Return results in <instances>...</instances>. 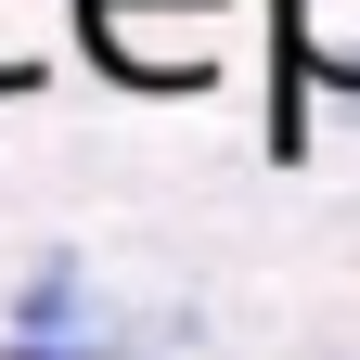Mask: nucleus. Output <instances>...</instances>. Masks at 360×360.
I'll return each mask as SVG.
<instances>
[{"mask_svg": "<svg viewBox=\"0 0 360 360\" xmlns=\"http://www.w3.org/2000/svg\"><path fill=\"white\" fill-rule=\"evenodd\" d=\"M90 65L129 77V90H206L219 77V13L232 0H65Z\"/></svg>", "mask_w": 360, "mask_h": 360, "instance_id": "f257e3e1", "label": "nucleus"}, {"mask_svg": "<svg viewBox=\"0 0 360 360\" xmlns=\"http://www.w3.org/2000/svg\"><path fill=\"white\" fill-rule=\"evenodd\" d=\"M283 65L296 90H360V0H283Z\"/></svg>", "mask_w": 360, "mask_h": 360, "instance_id": "f03ea898", "label": "nucleus"}, {"mask_svg": "<svg viewBox=\"0 0 360 360\" xmlns=\"http://www.w3.org/2000/svg\"><path fill=\"white\" fill-rule=\"evenodd\" d=\"M52 26H65V0H0V90L52 77Z\"/></svg>", "mask_w": 360, "mask_h": 360, "instance_id": "7ed1b4c3", "label": "nucleus"}, {"mask_svg": "<svg viewBox=\"0 0 360 360\" xmlns=\"http://www.w3.org/2000/svg\"><path fill=\"white\" fill-rule=\"evenodd\" d=\"M77 322H90V283L52 257V270H39V283L13 296V335H77Z\"/></svg>", "mask_w": 360, "mask_h": 360, "instance_id": "20e7f679", "label": "nucleus"}, {"mask_svg": "<svg viewBox=\"0 0 360 360\" xmlns=\"http://www.w3.org/2000/svg\"><path fill=\"white\" fill-rule=\"evenodd\" d=\"M0 360H129V347L77 322V335H0Z\"/></svg>", "mask_w": 360, "mask_h": 360, "instance_id": "39448f33", "label": "nucleus"}]
</instances>
